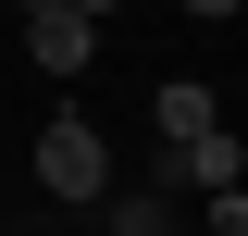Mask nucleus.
I'll return each instance as SVG.
<instances>
[{
    "instance_id": "nucleus-1",
    "label": "nucleus",
    "mask_w": 248,
    "mask_h": 236,
    "mask_svg": "<svg viewBox=\"0 0 248 236\" xmlns=\"http://www.w3.org/2000/svg\"><path fill=\"white\" fill-rule=\"evenodd\" d=\"M37 186H50V199H75V211H99V199H112V149H99V124H75V112H62L50 137H37Z\"/></svg>"
},
{
    "instance_id": "nucleus-2",
    "label": "nucleus",
    "mask_w": 248,
    "mask_h": 236,
    "mask_svg": "<svg viewBox=\"0 0 248 236\" xmlns=\"http://www.w3.org/2000/svg\"><path fill=\"white\" fill-rule=\"evenodd\" d=\"M236 174H248V149L223 137V124H211L199 149H161V162H149V186H161V199H236Z\"/></svg>"
},
{
    "instance_id": "nucleus-3",
    "label": "nucleus",
    "mask_w": 248,
    "mask_h": 236,
    "mask_svg": "<svg viewBox=\"0 0 248 236\" xmlns=\"http://www.w3.org/2000/svg\"><path fill=\"white\" fill-rule=\"evenodd\" d=\"M149 124H161V149H199V137L223 124V100L199 87V75H161V100H149Z\"/></svg>"
},
{
    "instance_id": "nucleus-4",
    "label": "nucleus",
    "mask_w": 248,
    "mask_h": 236,
    "mask_svg": "<svg viewBox=\"0 0 248 236\" xmlns=\"http://www.w3.org/2000/svg\"><path fill=\"white\" fill-rule=\"evenodd\" d=\"M87 37H99V25H75L62 0H50V13H25V50H37V75H87Z\"/></svg>"
},
{
    "instance_id": "nucleus-5",
    "label": "nucleus",
    "mask_w": 248,
    "mask_h": 236,
    "mask_svg": "<svg viewBox=\"0 0 248 236\" xmlns=\"http://www.w3.org/2000/svg\"><path fill=\"white\" fill-rule=\"evenodd\" d=\"M99 224H112V236H174V199H161V186H112Z\"/></svg>"
},
{
    "instance_id": "nucleus-6",
    "label": "nucleus",
    "mask_w": 248,
    "mask_h": 236,
    "mask_svg": "<svg viewBox=\"0 0 248 236\" xmlns=\"http://www.w3.org/2000/svg\"><path fill=\"white\" fill-rule=\"evenodd\" d=\"M62 13H75V25H99V13H124V0H62Z\"/></svg>"
},
{
    "instance_id": "nucleus-7",
    "label": "nucleus",
    "mask_w": 248,
    "mask_h": 236,
    "mask_svg": "<svg viewBox=\"0 0 248 236\" xmlns=\"http://www.w3.org/2000/svg\"><path fill=\"white\" fill-rule=\"evenodd\" d=\"M186 13H248V0H186Z\"/></svg>"
},
{
    "instance_id": "nucleus-8",
    "label": "nucleus",
    "mask_w": 248,
    "mask_h": 236,
    "mask_svg": "<svg viewBox=\"0 0 248 236\" xmlns=\"http://www.w3.org/2000/svg\"><path fill=\"white\" fill-rule=\"evenodd\" d=\"M25 13H50V0H25Z\"/></svg>"
}]
</instances>
